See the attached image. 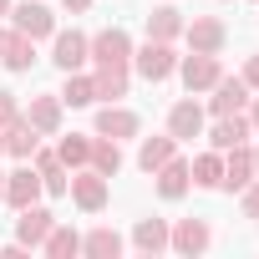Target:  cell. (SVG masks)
<instances>
[{"mask_svg": "<svg viewBox=\"0 0 259 259\" xmlns=\"http://www.w3.org/2000/svg\"><path fill=\"white\" fill-rule=\"evenodd\" d=\"M92 61H97V66H127V61H133V41H127V31H122V26L102 31V36L92 41Z\"/></svg>", "mask_w": 259, "mask_h": 259, "instance_id": "cell-1", "label": "cell"}, {"mask_svg": "<svg viewBox=\"0 0 259 259\" xmlns=\"http://www.w3.org/2000/svg\"><path fill=\"white\" fill-rule=\"evenodd\" d=\"M219 76H224V71H219V56H213V51H193V56L183 61V87H188V92H208Z\"/></svg>", "mask_w": 259, "mask_h": 259, "instance_id": "cell-2", "label": "cell"}, {"mask_svg": "<svg viewBox=\"0 0 259 259\" xmlns=\"http://www.w3.org/2000/svg\"><path fill=\"white\" fill-rule=\"evenodd\" d=\"M133 61H138V71H143L148 81H163V76H173V66H178L173 51H168V41H148Z\"/></svg>", "mask_w": 259, "mask_h": 259, "instance_id": "cell-3", "label": "cell"}, {"mask_svg": "<svg viewBox=\"0 0 259 259\" xmlns=\"http://www.w3.org/2000/svg\"><path fill=\"white\" fill-rule=\"evenodd\" d=\"M51 224H56V219H51L46 208H36V203H26V208H21V219H16V239H21L26 249H36V244H46V234H51Z\"/></svg>", "mask_w": 259, "mask_h": 259, "instance_id": "cell-4", "label": "cell"}, {"mask_svg": "<svg viewBox=\"0 0 259 259\" xmlns=\"http://www.w3.org/2000/svg\"><path fill=\"white\" fill-rule=\"evenodd\" d=\"M244 102H249V81L244 76H219L213 81V112L219 117H234Z\"/></svg>", "mask_w": 259, "mask_h": 259, "instance_id": "cell-5", "label": "cell"}, {"mask_svg": "<svg viewBox=\"0 0 259 259\" xmlns=\"http://www.w3.org/2000/svg\"><path fill=\"white\" fill-rule=\"evenodd\" d=\"M71 198H76L87 213H97V208L107 203V178H102L97 168H92V173H76V178H71Z\"/></svg>", "mask_w": 259, "mask_h": 259, "instance_id": "cell-6", "label": "cell"}, {"mask_svg": "<svg viewBox=\"0 0 259 259\" xmlns=\"http://www.w3.org/2000/svg\"><path fill=\"white\" fill-rule=\"evenodd\" d=\"M208 239H213V234H208V224H203V219H183V224L168 234V244H173L178 254H203V249H208Z\"/></svg>", "mask_w": 259, "mask_h": 259, "instance_id": "cell-7", "label": "cell"}, {"mask_svg": "<svg viewBox=\"0 0 259 259\" xmlns=\"http://www.w3.org/2000/svg\"><path fill=\"white\" fill-rule=\"evenodd\" d=\"M183 31H188V46H193V51H213V56H219V46H224V36H229L224 21H213V16H198V21L183 26Z\"/></svg>", "mask_w": 259, "mask_h": 259, "instance_id": "cell-8", "label": "cell"}, {"mask_svg": "<svg viewBox=\"0 0 259 259\" xmlns=\"http://www.w3.org/2000/svg\"><path fill=\"white\" fill-rule=\"evenodd\" d=\"M87 51H92V41H87L81 31H61V36H56V56H51V61H56L61 71H76V66L87 61Z\"/></svg>", "mask_w": 259, "mask_h": 259, "instance_id": "cell-9", "label": "cell"}, {"mask_svg": "<svg viewBox=\"0 0 259 259\" xmlns=\"http://www.w3.org/2000/svg\"><path fill=\"white\" fill-rule=\"evenodd\" d=\"M36 193H41V173H31V168H16V173L6 178V203H11V208H26V203H36Z\"/></svg>", "mask_w": 259, "mask_h": 259, "instance_id": "cell-10", "label": "cell"}, {"mask_svg": "<svg viewBox=\"0 0 259 259\" xmlns=\"http://www.w3.org/2000/svg\"><path fill=\"white\" fill-rule=\"evenodd\" d=\"M254 178V153L239 143V148H229V163H224V178H219V188H244Z\"/></svg>", "mask_w": 259, "mask_h": 259, "instance_id": "cell-11", "label": "cell"}, {"mask_svg": "<svg viewBox=\"0 0 259 259\" xmlns=\"http://www.w3.org/2000/svg\"><path fill=\"white\" fill-rule=\"evenodd\" d=\"M168 133H173V138H198V133H203V107H198V102H178V107L168 112Z\"/></svg>", "mask_w": 259, "mask_h": 259, "instance_id": "cell-12", "label": "cell"}, {"mask_svg": "<svg viewBox=\"0 0 259 259\" xmlns=\"http://www.w3.org/2000/svg\"><path fill=\"white\" fill-rule=\"evenodd\" d=\"M97 133L102 138H133L138 133V117L127 112V107H102L97 112Z\"/></svg>", "mask_w": 259, "mask_h": 259, "instance_id": "cell-13", "label": "cell"}, {"mask_svg": "<svg viewBox=\"0 0 259 259\" xmlns=\"http://www.w3.org/2000/svg\"><path fill=\"white\" fill-rule=\"evenodd\" d=\"M173 36H183V11H173V6L148 11V41H173Z\"/></svg>", "mask_w": 259, "mask_h": 259, "instance_id": "cell-14", "label": "cell"}, {"mask_svg": "<svg viewBox=\"0 0 259 259\" xmlns=\"http://www.w3.org/2000/svg\"><path fill=\"white\" fill-rule=\"evenodd\" d=\"M0 133H6V153H16V158H31V153H36V127H31L26 117H11Z\"/></svg>", "mask_w": 259, "mask_h": 259, "instance_id": "cell-15", "label": "cell"}, {"mask_svg": "<svg viewBox=\"0 0 259 259\" xmlns=\"http://www.w3.org/2000/svg\"><path fill=\"white\" fill-rule=\"evenodd\" d=\"M244 138H249V117H239V112H234V117H219V127H213V133H208V143H213L219 153H229V148H239Z\"/></svg>", "mask_w": 259, "mask_h": 259, "instance_id": "cell-16", "label": "cell"}, {"mask_svg": "<svg viewBox=\"0 0 259 259\" xmlns=\"http://www.w3.org/2000/svg\"><path fill=\"white\" fill-rule=\"evenodd\" d=\"M26 122L36 127V133H56V127H61V97H31Z\"/></svg>", "mask_w": 259, "mask_h": 259, "instance_id": "cell-17", "label": "cell"}, {"mask_svg": "<svg viewBox=\"0 0 259 259\" xmlns=\"http://www.w3.org/2000/svg\"><path fill=\"white\" fill-rule=\"evenodd\" d=\"M0 61H6L11 71H31V61H36L31 36H26V31H11V36H6V46H0Z\"/></svg>", "mask_w": 259, "mask_h": 259, "instance_id": "cell-18", "label": "cell"}, {"mask_svg": "<svg viewBox=\"0 0 259 259\" xmlns=\"http://www.w3.org/2000/svg\"><path fill=\"white\" fill-rule=\"evenodd\" d=\"M51 26H56V21H51L46 6H31V0H26V6H16V31H26L31 41H36V36H51Z\"/></svg>", "mask_w": 259, "mask_h": 259, "instance_id": "cell-19", "label": "cell"}, {"mask_svg": "<svg viewBox=\"0 0 259 259\" xmlns=\"http://www.w3.org/2000/svg\"><path fill=\"white\" fill-rule=\"evenodd\" d=\"M102 178H117L122 173V148H117V138H102V143H92V158H87Z\"/></svg>", "mask_w": 259, "mask_h": 259, "instance_id": "cell-20", "label": "cell"}, {"mask_svg": "<svg viewBox=\"0 0 259 259\" xmlns=\"http://www.w3.org/2000/svg\"><path fill=\"white\" fill-rule=\"evenodd\" d=\"M158 193H163V198H183V193H188V163L168 158V163L158 168Z\"/></svg>", "mask_w": 259, "mask_h": 259, "instance_id": "cell-21", "label": "cell"}, {"mask_svg": "<svg viewBox=\"0 0 259 259\" xmlns=\"http://www.w3.org/2000/svg\"><path fill=\"white\" fill-rule=\"evenodd\" d=\"M173 143H178L173 133H168V138H148V143H143V153H138V168H143V173H158V168L173 158Z\"/></svg>", "mask_w": 259, "mask_h": 259, "instance_id": "cell-22", "label": "cell"}, {"mask_svg": "<svg viewBox=\"0 0 259 259\" xmlns=\"http://www.w3.org/2000/svg\"><path fill=\"white\" fill-rule=\"evenodd\" d=\"M36 173H41V188H46V193H66V188H71L56 153H36Z\"/></svg>", "mask_w": 259, "mask_h": 259, "instance_id": "cell-23", "label": "cell"}, {"mask_svg": "<svg viewBox=\"0 0 259 259\" xmlns=\"http://www.w3.org/2000/svg\"><path fill=\"white\" fill-rule=\"evenodd\" d=\"M133 244H138L143 254L168 249V224H163V219H143V224H138V234H133Z\"/></svg>", "mask_w": 259, "mask_h": 259, "instance_id": "cell-24", "label": "cell"}, {"mask_svg": "<svg viewBox=\"0 0 259 259\" xmlns=\"http://www.w3.org/2000/svg\"><path fill=\"white\" fill-rule=\"evenodd\" d=\"M81 249H87L92 259H117V254H122V239H117V229H92V234L81 239Z\"/></svg>", "mask_w": 259, "mask_h": 259, "instance_id": "cell-25", "label": "cell"}, {"mask_svg": "<svg viewBox=\"0 0 259 259\" xmlns=\"http://www.w3.org/2000/svg\"><path fill=\"white\" fill-rule=\"evenodd\" d=\"M92 81H97V97H112V102L127 97V66H97Z\"/></svg>", "mask_w": 259, "mask_h": 259, "instance_id": "cell-26", "label": "cell"}, {"mask_svg": "<svg viewBox=\"0 0 259 259\" xmlns=\"http://www.w3.org/2000/svg\"><path fill=\"white\" fill-rule=\"evenodd\" d=\"M51 259H71L76 249H81V239H76V229H56L51 224V234H46V244H41Z\"/></svg>", "mask_w": 259, "mask_h": 259, "instance_id": "cell-27", "label": "cell"}, {"mask_svg": "<svg viewBox=\"0 0 259 259\" xmlns=\"http://www.w3.org/2000/svg\"><path fill=\"white\" fill-rule=\"evenodd\" d=\"M61 102H71V107H92V102H97V81L66 71V92H61Z\"/></svg>", "mask_w": 259, "mask_h": 259, "instance_id": "cell-28", "label": "cell"}, {"mask_svg": "<svg viewBox=\"0 0 259 259\" xmlns=\"http://www.w3.org/2000/svg\"><path fill=\"white\" fill-rule=\"evenodd\" d=\"M188 178H193V183H203V188H219V178H224V163H219V153H203V158H193Z\"/></svg>", "mask_w": 259, "mask_h": 259, "instance_id": "cell-29", "label": "cell"}, {"mask_svg": "<svg viewBox=\"0 0 259 259\" xmlns=\"http://www.w3.org/2000/svg\"><path fill=\"white\" fill-rule=\"evenodd\" d=\"M56 158H61V163H71V168H81V163L92 158V143L71 133V138H61V153H56Z\"/></svg>", "mask_w": 259, "mask_h": 259, "instance_id": "cell-30", "label": "cell"}, {"mask_svg": "<svg viewBox=\"0 0 259 259\" xmlns=\"http://www.w3.org/2000/svg\"><path fill=\"white\" fill-rule=\"evenodd\" d=\"M244 213H249V219H259V183H254V178L244 183Z\"/></svg>", "mask_w": 259, "mask_h": 259, "instance_id": "cell-31", "label": "cell"}, {"mask_svg": "<svg viewBox=\"0 0 259 259\" xmlns=\"http://www.w3.org/2000/svg\"><path fill=\"white\" fill-rule=\"evenodd\" d=\"M11 117H21V112H16V97H11V92H0V127H6Z\"/></svg>", "mask_w": 259, "mask_h": 259, "instance_id": "cell-32", "label": "cell"}, {"mask_svg": "<svg viewBox=\"0 0 259 259\" xmlns=\"http://www.w3.org/2000/svg\"><path fill=\"white\" fill-rule=\"evenodd\" d=\"M244 81L259 92V56H249V66H244Z\"/></svg>", "mask_w": 259, "mask_h": 259, "instance_id": "cell-33", "label": "cell"}, {"mask_svg": "<svg viewBox=\"0 0 259 259\" xmlns=\"http://www.w3.org/2000/svg\"><path fill=\"white\" fill-rule=\"evenodd\" d=\"M92 6V0H66V11H87Z\"/></svg>", "mask_w": 259, "mask_h": 259, "instance_id": "cell-34", "label": "cell"}, {"mask_svg": "<svg viewBox=\"0 0 259 259\" xmlns=\"http://www.w3.org/2000/svg\"><path fill=\"white\" fill-rule=\"evenodd\" d=\"M249 127H259V97H254V112H249Z\"/></svg>", "mask_w": 259, "mask_h": 259, "instance_id": "cell-35", "label": "cell"}, {"mask_svg": "<svg viewBox=\"0 0 259 259\" xmlns=\"http://www.w3.org/2000/svg\"><path fill=\"white\" fill-rule=\"evenodd\" d=\"M6 11H11V0H0V16H6Z\"/></svg>", "mask_w": 259, "mask_h": 259, "instance_id": "cell-36", "label": "cell"}, {"mask_svg": "<svg viewBox=\"0 0 259 259\" xmlns=\"http://www.w3.org/2000/svg\"><path fill=\"white\" fill-rule=\"evenodd\" d=\"M0 203H6V178H0Z\"/></svg>", "mask_w": 259, "mask_h": 259, "instance_id": "cell-37", "label": "cell"}, {"mask_svg": "<svg viewBox=\"0 0 259 259\" xmlns=\"http://www.w3.org/2000/svg\"><path fill=\"white\" fill-rule=\"evenodd\" d=\"M0 153H6V133H0Z\"/></svg>", "mask_w": 259, "mask_h": 259, "instance_id": "cell-38", "label": "cell"}, {"mask_svg": "<svg viewBox=\"0 0 259 259\" xmlns=\"http://www.w3.org/2000/svg\"><path fill=\"white\" fill-rule=\"evenodd\" d=\"M254 173H259V153H254Z\"/></svg>", "mask_w": 259, "mask_h": 259, "instance_id": "cell-39", "label": "cell"}, {"mask_svg": "<svg viewBox=\"0 0 259 259\" xmlns=\"http://www.w3.org/2000/svg\"><path fill=\"white\" fill-rule=\"evenodd\" d=\"M0 46H6V31H0Z\"/></svg>", "mask_w": 259, "mask_h": 259, "instance_id": "cell-40", "label": "cell"}]
</instances>
